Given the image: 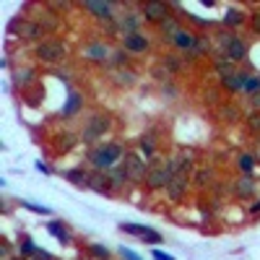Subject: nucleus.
Instances as JSON below:
<instances>
[{
  "instance_id": "f3484780",
  "label": "nucleus",
  "mask_w": 260,
  "mask_h": 260,
  "mask_svg": "<svg viewBox=\"0 0 260 260\" xmlns=\"http://www.w3.org/2000/svg\"><path fill=\"white\" fill-rule=\"evenodd\" d=\"M112 8L115 3H96V0H91V3H86V11L94 13V18H104V21H112Z\"/></svg>"
},
{
  "instance_id": "6e6552de",
  "label": "nucleus",
  "mask_w": 260,
  "mask_h": 260,
  "mask_svg": "<svg viewBox=\"0 0 260 260\" xmlns=\"http://www.w3.org/2000/svg\"><path fill=\"white\" fill-rule=\"evenodd\" d=\"M224 57L232 60V62H242L247 57V45L237 34L224 37Z\"/></svg>"
},
{
  "instance_id": "c756f323",
  "label": "nucleus",
  "mask_w": 260,
  "mask_h": 260,
  "mask_svg": "<svg viewBox=\"0 0 260 260\" xmlns=\"http://www.w3.org/2000/svg\"><path fill=\"white\" fill-rule=\"evenodd\" d=\"M89 255L96 257V260H110V250H107L104 245H96V242L89 245Z\"/></svg>"
},
{
  "instance_id": "a878e982",
  "label": "nucleus",
  "mask_w": 260,
  "mask_h": 260,
  "mask_svg": "<svg viewBox=\"0 0 260 260\" xmlns=\"http://www.w3.org/2000/svg\"><path fill=\"white\" fill-rule=\"evenodd\" d=\"M242 91H247V94H257L260 91V76H250V73H245V78H242Z\"/></svg>"
},
{
  "instance_id": "4be33fe9",
  "label": "nucleus",
  "mask_w": 260,
  "mask_h": 260,
  "mask_svg": "<svg viewBox=\"0 0 260 260\" xmlns=\"http://www.w3.org/2000/svg\"><path fill=\"white\" fill-rule=\"evenodd\" d=\"M21 34H24V39H39V37H45V29H42L37 21H26V24L21 26Z\"/></svg>"
},
{
  "instance_id": "4c0bfd02",
  "label": "nucleus",
  "mask_w": 260,
  "mask_h": 260,
  "mask_svg": "<svg viewBox=\"0 0 260 260\" xmlns=\"http://www.w3.org/2000/svg\"><path fill=\"white\" fill-rule=\"evenodd\" d=\"M29 78H31V71H16V83L18 86H26Z\"/></svg>"
},
{
  "instance_id": "c85d7f7f",
  "label": "nucleus",
  "mask_w": 260,
  "mask_h": 260,
  "mask_svg": "<svg viewBox=\"0 0 260 260\" xmlns=\"http://www.w3.org/2000/svg\"><path fill=\"white\" fill-rule=\"evenodd\" d=\"M21 208H26L31 213H39V216H52V211L47 206H39V203H31V201H21Z\"/></svg>"
},
{
  "instance_id": "f8f14e48",
  "label": "nucleus",
  "mask_w": 260,
  "mask_h": 260,
  "mask_svg": "<svg viewBox=\"0 0 260 260\" xmlns=\"http://www.w3.org/2000/svg\"><path fill=\"white\" fill-rule=\"evenodd\" d=\"M47 232L55 237V240H57L60 245H71V242H73V234H71L68 224H62L60 219H52V221L47 224Z\"/></svg>"
},
{
  "instance_id": "7c9ffc66",
  "label": "nucleus",
  "mask_w": 260,
  "mask_h": 260,
  "mask_svg": "<svg viewBox=\"0 0 260 260\" xmlns=\"http://www.w3.org/2000/svg\"><path fill=\"white\" fill-rule=\"evenodd\" d=\"M242 78H245V73H234L232 78L224 81V86H226V89H232V91H242Z\"/></svg>"
},
{
  "instance_id": "423d86ee",
  "label": "nucleus",
  "mask_w": 260,
  "mask_h": 260,
  "mask_svg": "<svg viewBox=\"0 0 260 260\" xmlns=\"http://www.w3.org/2000/svg\"><path fill=\"white\" fill-rule=\"evenodd\" d=\"M122 169H125V175H127L130 182H141V180H146V175H148V164H146L138 154H125Z\"/></svg>"
},
{
  "instance_id": "49530a36",
  "label": "nucleus",
  "mask_w": 260,
  "mask_h": 260,
  "mask_svg": "<svg viewBox=\"0 0 260 260\" xmlns=\"http://www.w3.org/2000/svg\"><path fill=\"white\" fill-rule=\"evenodd\" d=\"M255 159H257V164H260V141H257V148H255Z\"/></svg>"
},
{
  "instance_id": "0eeeda50",
  "label": "nucleus",
  "mask_w": 260,
  "mask_h": 260,
  "mask_svg": "<svg viewBox=\"0 0 260 260\" xmlns=\"http://www.w3.org/2000/svg\"><path fill=\"white\" fill-rule=\"evenodd\" d=\"M107 130H110V117H107V115H94L91 120H86V127H83L81 138H83L86 143H91V141L102 138Z\"/></svg>"
},
{
  "instance_id": "a18cd8bd",
  "label": "nucleus",
  "mask_w": 260,
  "mask_h": 260,
  "mask_svg": "<svg viewBox=\"0 0 260 260\" xmlns=\"http://www.w3.org/2000/svg\"><path fill=\"white\" fill-rule=\"evenodd\" d=\"M252 107H255V112H260V91L252 96Z\"/></svg>"
},
{
  "instance_id": "dca6fc26",
  "label": "nucleus",
  "mask_w": 260,
  "mask_h": 260,
  "mask_svg": "<svg viewBox=\"0 0 260 260\" xmlns=\"http://www.w3.org/2000/svg\"><path fill=\"white\" fill-rule=\"evenodd\" d=\"M37 252H39V245H34V240L26 232H21L18 234V257H37Z\"/></svg>"
},
{
  "instance_id": "c9c22d12",
  "label": "nucleus",
  "mask_w": 260,
  "mask_h": 260,
  "mask_svg": "<svg viewBox=\"0 0 260 260\" xmlns=\"http://www.w3.org/2000/svg\"><path fill=\"white\" fill-rule=\"evenodd\" d=\"M117 252H120V257H122V260H143L138 252H133V250L125 247V245H122V247H117Z\"/></svg>"
},
{
  "instance_id": "2eb2a0df",
  "label": "nucleus",
  "mask_w": 260,
  "mask_h": 260,
  "mask_svg": "<svg viewBox=\"0 0 260 260\" xmlns=\"http://www.w3.org/2000/svg\"><path fill=\"white\" fill-rule=\"evenodd\" d=\"M37 24L45 29V34H55V31H60V26H62V21H60V16L57 13H50V11H42V16L37 18Z\"/></svg>"
},
{
  "instance_id": "aec40b11",
  "label": "nucleus",
  "mask_w": 260,
  "mask_h": 260,
  "mask_svg": "<svg viewBox=\"0 0 260 260\" xmlns=\"http://www.w3.org/2000/svg\"><path fill=\"white\" fill-rule=\"evenodd\" d=\"M81 104H83L81 94H71L68 102H65V107H62V117H73V115L81 110Z\"/></svg>"
},
{
  "instance_id": "e433bc0d",
  "label": "nucleus",
  "mask_w": 260,
  "mask_h": 260,
  "mask_svg": "<svg viewBox=\"0 0 260 260\" xmlns=\"http://www.w3.org/2000/svg\"><path fill=\"white\" fill-rule=\"evenodd\" d=\"M250 29H252V34L260 37V8L250 13Z\"/></svg>"
},
{
  "instance_id": "c03bdc74",
  "label": "nucleus",
  "mask_w": 260,
  "mask_h": 260,
  "mask_svg": "<svg viewBox=\"0 0 260 260\" xmlns=\"http://www.w3.org/2000/svg\"><path fill=\"white\" fill-rule=\"evenodd\" d=\"M250 216H260V198L250 206Z\"/></svg>"
},
{
  "instance_id": "20e7f679",
  "label": "nucleus",
  "mask_w": 260,
  "mask_h": 260,
  "mask_svg": "<svg viewBox=\"0 0 260 260\" xmlns=\"http://www.w3.org/2000/svg\"><path fill=\"white\" fill-rule=\"evenodd\" d=\"M172 180V167L169 161H154L148 164V175H146V187L148 190H161Z\"/></svg>"
},
{
  "instance_id": "79ce46f5",
  "label": "nucleus",
  "mask_w": 260,
  "mask_h": 260,
  "mask_svg": "<svg viewBox=\"0 0 260 260\" xmlns=\"http://www.w3.org/2000/svg\"><path fill=\"white\" fill-rule=\"evenodd\" d=\"M187 18L192 21V24H195V26H208V21H203V18H198V16H195V13H187Z\"/></svg>"
},
{
  "instance_id": "412c9836",
  "label": "nucleus",
  "mask_w": 260,
  "mask_h": 260,
  "mask_svg": "<svg viewBox=\"0 0 260 260\" xmlns=\"http://www.w3.org/2000/svg\"><path fill=\"white\" fill-rule=\"evenodd\" d=\"M159 29H161L164 39H167V37H169V39H175V34L180 31V24H177V18H175V16H169V18H164L161 24H159Z\"/></svg>"
},
{
  "instance_id": "9b49d317",
  "label": "nucleus",
  "mask_w": 260,
  "mask_h": 260,
  "mask_svg": "<svg viewBox=\"0 0 260 260\" xmlns=\"http://www.w3.org/2000/svg\"><path fill=\"white\" fill-rule=\"evenodd\" d=\"M122 50L136 52V55L146 52V50H148V37L141 34V31H136V34H125V37H122Z\"/></svg>"
},
{
  "instance_id": "6ab92c4d",
  "label": "nucleus",
  "mask_w": 260,
  "mask_h": 260,
  "mask_svg": "<svg viewBox=\"0 0 260 260\" xmlns=\"http://www.w3.org/2000/svg\"><path fill=\"white\" fill-rule=\"evenodd\" d=\"M107 55H110V50H107V47L102 45V42H94V45L86 47V57L94 60V62H104V60H107Z\"/></svg>"
},
{
  "instance_id": "a19ab883",
  "label": "nucleus",
  "mask_w": 260,
  "mask_h": 260,
  "mask_svg": "<svg viewBox=\"0 0 260 260\" xmlns=\"http://www.w3.org/2000/svg\"><path fill=\"white\" fill-rule=\"evenodd\" d=\"M115 62L122 68V65L127 62V50H117V52H115Z\"/></svg>"
},
{
  "instance_id": "72a5a7b5",
  "label": "nucleus",
  "mask_w": 260,
  "mask_h": 260,
  "mask_svg": "<svg viewBox=\"0 0 260 260\" xmlns=\"http://www.w3.org/2000/svg\"><path fill=\"white\" fill-rule=\"evenodd\" d=\"M138 146H141V151H143V154H146V159H151V156H154V151H156V146H154V141H151V138H141L138 141Z\"/></svg>"
},
{
  "instance_id": "f03ea898",
  "label": "nucleus",
  "mask_w": 260,
  "mask_h": 260,
  "mask_svg": "<svg viewBox=\"0 0 260 260\" xmlns=\"http://www.w3.org/2000/svg\"><path fill=\"white\" fill-rule=\"evenodd\" d=\"M122 154H125V148L120 143H102L89 154V161L94 164L96 172H112L120 164Z\"/></svg>"
},
{
  "instance_id": "ddd939ff",
  "label": "nucleus",
  "mask_w": 260,
  "mask_h": 260,
  "mask_svg": "<svg viewBox=\"0 0 260 260\" xmlns=\"http://www.w3.org/2000/svg\"><path fill=\"white\" fill-rule=\"evenodd\" d=\"M89 187L99 195H107V192H112V180H110V172H94L91 175V182Z\"/></svg>"
},
{
  "instance_id": "7ed1b4c3",
  "label": "nucleus",
  "mask_w": 260,
  "mask_h": 260,
  "mask_svg": "<svg viewBox=\"0 0 260 260\" xmlns=\"http://www.w3.org/2000/svg\"><path fill=\"white\" fill-rule=\"evenodd\" d=\"M34 55H37L39 62L55 65V62H62L65 57H68V47H65L60 39H42L34 47Z\"/></svg>"
},
{
  "instance_id": "39448f33",
  "label": "nucleus",
  "mask_w": 260,
  "mask_h": 260,
  "mask_svg": "<svg viewBox=\"0 0 260 260\" xmlns=\"http://www.w3.org/2000/svg\"><path fill=\"white\" fill-rule=\"evenodd\" d=\"M120 232H125V234H133V237H138V240H143L146 245H161V232H156V229H151V226H146V224H133V221H122L120 226H117Z\"/></svg>"
},
{
  "instance_id": "5701e85b",
  "label": "nucleus",
  "mask_w": 260,
  "mask_h": 260,
  "mask_svg": "<svg viewBox=\"0 0 260 260\" xmlns=\"http://www.w3.org/2000/svg\"><path fill=\"white\" fill-rule=\"evenodd\" d=\"M237 164H240V172H242V175H252V169L257 167V159H255V154H240Z\"/></svg>"
},
{
  "instance_id": "f704fd0d",
  "label": "nucleus",
  "mask_w": 260,
  "mask_h": 260,
  "mask_svg": "<svg viewBox=\"0 0 260 260\" xmlns=\"http://www.w3.org/2000/svg\"><path fill=\"white\" fill-rule=\"evenodd\" d=\"M247 127H250V133L260 136V112H250L247 115Z\"/></svg>"
},
{
  "instance_id": "58836bf2",
  "label": "nucleus",
  "mask_w": 260,
  "mask_h": 260,
  "mask_svg": "<svg viewBox=\"0 0 260 260\" xmlns=\"http://www.w3.org/2000/svg\"><path fill=\"white\" fill-rule=\"evenodd\" d=\"M151 257H154V260H177L175 255H169L164 250H154V252H151Z\"/></svg>"
},
{
  "instance_id": "473e14b6",
  "label": "nucleus",
  "mask_w": 260,
  "mask_h": 260,
  "mask_svg": "<svg viewBox=\"0 0 260 260\" xmlns=\"http://www.w3.org/2000/svg\"><path fill=\"white\" fill-rule=\"evenodd\" d=\"M73 146H76V138H73L71 133L57 136V148H60V151H68V148H73Z\"/></svg>"
},
{
  "instance_id": "f257e3e1",
  "label": "nucleus",
  "mask_w": 260,
  "mask_h": 260,
  "mask_svg": "<svg viewBox=\"0 0 260 260\" xmlns=\"http://www.w3.org/2000/svg\"><path fill=\"white\" fill-rule=\"evenodd\" d=\"M169 167H172V180L167 185V195L169 201H182L185 192H187V185H190V156H175L169 159Z\"/></svg>"
},
{
  "instance_id": "9d476101",
  "label": "nucleus",
  "mask_w": 260,
  "mask_h": 260,
  "mask_svg": "<svg viewBox=\"0 0 260 260\" xmlns=\"http://www.w3.org/2000/svg\"><path fill=\"white\" fill-rule=\"evenodd\" d=\"M255 192H257V185H255L252 175H242L240 180L234 182V195H237L240 201H250V198H255Z\"/></svg>"
},
{
  "instance_id": "1a4fd4ad",
  "label": "nucleus",
  "mask_w": 260,
  "mask_h": 260,
  "mask_svg": "<svg viewBox=\"0 0 260 260\" xmlns=\"http://www.w3.org/2000/svg\"><path fill=\"white\" fill-rule=\"evenodd\" d=\"M141 16L146 21H154V24H161L164 18H169V6L167 3H159V0H146L143 3V11Z\"/></svg>"
},
{
  "instance_id": "a211bd4d",
  "label": "nucleus",
  "mask_w": 260,
  "mask_h": 260,
  "mask_svg": "<svg viewBox=\"0 0 260 260\" xmlns=\"http://www.w3.org/2000/svg\"><path fill=\"white\" fill-rule=\"evenodd\" d=\"M65 180L73 182L76 187H89L91 175H89V172H86L83 167H76V169H68V172H65Z\"/></svg>"
},
{
  "instance_id": "bb28decb",
  "label": "nucleus",
  "mask_w": 260,
  "mask_h": 260,
  "mask_svg": "<svg viewBox=\"0 0 260 260\" xmlns=\"http://www.w3.org/2000/svg\"><path fill=\"white\" fill-rule=\"evenodd\" d=\"M242 21H245V13H242L240 8H229V11L224 13V24H226V26H240Z\"/></svg>"
},
{
  "instance_id": "37998d69",
  "label": "nucleus",
  "mask_w": 260,
  "mask_h": 260,
  "mask_svg": "<svg viewBox=\"0 0 260 260\" xmlns=\"http://www.w3.org/2000/svg\"><path fill=\"white\" fill-rule=\"evenodd\" d=\"M34 167H37V172H42V175H50V172H52V169H50V167H47L45 161H37Z\"/></svg>"
},
{
  "instance_id": "b1692460",
  "label": "nucleus",
  "mask_w": 260,
  "mask_h": 260,
  "mask_svg": "<svg viewBox=\"0 0 260 260\" xmlns=\"http://www.w3.org/2000/svg\"><path fill=\"white\" fill-rule=\"evenodd\" d=\"M141 21H143V16H138V13H127V18H122V31H125V34H136Z\"/></svg>"
},
{
  "instance_id": "4468645a",
  "label": "nucleus",
  "mask_w": 260,
  "mask_h": 260,
  "mask_svg": "<svg viewBox=\"0 0 260 260\" xmlns=\"http://www.w3.org/2000/svg\"><path fill=\"white\" fill-rule=\"evenodd\" d=\"M172 45H175L177 50H182V52H187V50H195V47H198V37H195L192 31L180 29V31L175 34V39H172Z\"/></svg>"
},
{
  "instance_id": "cd10ccee",
  "label": "nucleus",
  "mask_w": 260,
  "mask_h": 260,
  "mask_svg": "<svg viewBox=\"0 0 260 260\" xmlns=\"http://www.w3.org/2000/svg\"><path fill=\"white\" fill-rule=\"evenodd\" d=\"M216 71H219V76L226 81V78H232V76H234V62H232V60H226V57H221L219 62H216Z\"/></svg>"
},
{
  "instance_id": "2f4dec72",
  "label": "nucleus",
  "mask_w": 260,
  "mask_h": 260,
  "mask_svg": "<svg viewBox=\"0 0 260 260\" xmlns=\"http://www.w3.org/2000/svg\"><path fill=\"white\" fill-rule=\"evenodd\" d=\"M219 117L232 122V120H237V117H240V112H237V107H234V104H224L221 110H219Z\"/></svg>"
},
{
  "instance_id": "393cba45",
  "label": "nucleus",
  "mask_w": 260,
  "mask_h": 260,
  "mask_svg": "<svg viewBox=\"0 0 260 260\" xmlns=\"http://www.w3.org/2000/svg\"><path fill=\"white\" fill-rule=\"evenodd\" d=\"M115 83H117V86H125V89H130V86L136 83V73H133V71L120 68V71L115 73Z\"/></svg>"
},
{
  "instance_id": "ea45409f",
  "label": "nucleus",
  "mask_w": 260,
  "mask_h": 260,
  "mask_svg": "<svg viewBox=\"0 0 260 260\" xmlns=\"http://www.w3.org/2000/svg\"><path fill=\"white\" fill-rule=\"evenodd\" d=\"M208 180H211V175H208V172H198V177H195L198 187H206V185H208Z\"/></svg>"
}]
</instances>
